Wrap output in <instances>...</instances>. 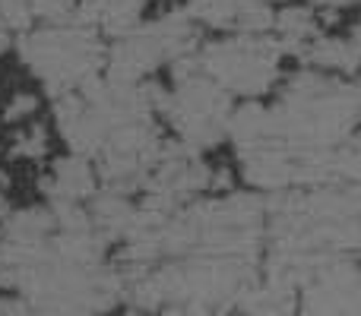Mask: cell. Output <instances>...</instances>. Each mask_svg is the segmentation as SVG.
<instances>
[{
	"label": "cell",
	"instance_id": "cell-5",
	"mask_svg": "<svg viewBox=\"0 0 361 316\" xmlns=\"http://www.w3.org/2000/svg\"><path fill=\"white\" fill-rule=\"evenodd\" d=\"M349 35H352V38H355V42L361 44V19H358L355 25H352V32H349Z\"/></svg>",
	"mask_w": 361,
	"mask_h": 316
},
{
	"label": "cell",
	"instance_id": "cell-2",
	"mask_svg": "<svg viewBox=\"0 0 361 316\" xmlns=\"http://www.w3.org/2000/svg\"><path fill=\"white\" fill-rule=\"evenodd\" d=\"M38 190L48 206H89L102 190L99 168L82 156L63 152L48 165Z\"/></svg>",
	"mask_w": 361,
	"mask_h": 316
},
{
	"label": "cell",
	"instance_id": "cell-1",
	"mask_svg": "<svg viewBox=\"0 0 361 316\" xmlns=\"http://www.w3.org/2000/svg\"><path fill=\"white\" fill-rule=\"evenodd\" d=\"M282 51L269 35H219L200 44V73L235 101H263L282 76Z\"/></svg>",
	"mask_w": 361,
	"mask_h": 316
},
{
	"label": "cell",
	"instance_id": "cell-4",
	"mask_svg": "<svg viewBox=\"0 0 361 316\" xmlns=\"http://www.w3.org/2000/svg\"><path fill=\"white\" fill-rule=\"evenodd\" d=\"M32 4V16L42 25H61V23H73L80 13L82 0H29Z\"/></svg>",
	"mask_w": 361,
	"mask_h": 316
},
{
	"label": "cell",
	"instance_id": "cell-3",
	"mask_svg": "<svg viewBox=\"0 0 361 316\" xmlns=\"http://www.w3.org/2000/svg\"><path fill=\"white\" fill-rule=\"evenodd\" d=\"M10 152L16 158H25V161H44L51 152V133L48 127L42 124H29V127H19L16 130V139H13Z\"/></svg>",
	"mask_w": 361,
	"mask_h": 316
}]
</instances>
